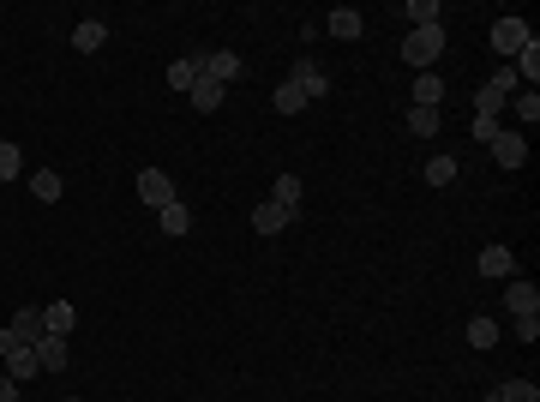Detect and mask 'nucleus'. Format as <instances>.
I'll return each mask as SVG.
<instances>
[{"label":"nucleus","mask_w":540,"mask_h":402,"mask_svg":"<svg viewBox=\"0 0 540 402\" xmlns=\"http://www.w3.org/2000/svg\"><path fill=\"white\" fill-rule=\"evenodd\" d=\"M444 55V24H426V30H408L402 37V61L415 73H433V61Z\"/></svg>","instance_id":"f257e3e1"},{"label":"nucleus","mask_w":540,"mask_h":402,"mask_svg":"<svg viewBox=\"0 0 540 402\" xmlns=\"http://www.w3.org/2000/svg\"><path fill=\"white\" fill-rule=\"evenodd\" d=\"M510 90H517V73H510V66H493V79L475 90V115H504Z\"/></svg>","instance_id":"f03ea898"},{"label":"nucleus","mask_w":540,"mask_h":402,"mask_svg":"<svg viewBox=\"0 0 540 402\" xmlns=\"http://www.w3.org/2000/svg\"><path fill=\"white\" fill-rule=\"evenodd\" d=\"M199 73H204V79H217L222 90H228L235 79H246V66H240V55H228V48H217V55H199Z\"/></svg>","instance_id":"7ed1b4c3"},{"label":"nucleus","mask_w":540,"mask_h":402,"mask_svg":"<svg viewBox=\"0 0 540 402\" xmlns=\"http://www.w3.org/2000/svg\"><path fill=\"white\" fill-rule=\"evenodd\" d=\"M37 366H42V372H66V366H73V348H66V337L42 330V337H37Z\"/></svg>","instance_id":"20e7f679"},{"label":"nucleus","mask_w":540,"mask_h":402,"mask_svg":"<svg viewBox=\"0 0 540 402\" xmlns=\"http://www.w3.org/2000/svg\"><path fill=\"white\" fill-rule=\"evenodd\" d=\"M139 199L150 204V210H168V204H175V181H168L162 168H144L139 175Z\"/></svg>","instance_id":"39448f33"},{"label":"nucleus","mask_w":540,"mask_h":402,"mask_svg":"<svg viewBox=\"0 0 540 402\" xmlns=\"http://www.w3.org/2000/svg\"><path fill=\"white\" fill-rule=\"evenodd\" d=\"M486 150H493V162H499V168H522V162H528V139H522V133H499Z\"/></svg>","instance_id":"423d86ee"},{"label":"nucleus","mask_w":540,"mask_h":402,"mask_svg":"<svg viewBox=\"0 0 540 402\" xmlns=\"http://www.w3.org/2000/svg\"><path fill=\"white\" fill-rule=\"evenodd\" d=\"M528 37H535V30H528V19H499V24H493V48H499V55H517Z\"/></svg>","instance_id":"0eeeda50"},{"label":"nucleus","mask_w":540,"mask_h":402,"mask_svg":"<svg viewBox=\"0 0 540 402\" xmlns=\"http://www.w3.org/2000/svg\"><path fill=\"white\" fill-rule=\"evenodd\" d=\"M6 330H13V337H19L24 348H37V337H42V306H19V312H13V324H6Z\"/></svg>","instance_id":"6e6552de"},{"label":"nucleus","mask_w":540,"mask_h":402,"mask_svg":"<svg viewBox=\"0 0 540 402\" xmlns=\"http://www.w3.org/2000/svg\"><path fill=\"white\" fill-rule=\"evenodd\" d=\"M288 222H295V210H282L277 199H264L259 210H253V228H259V235H282Z\"/></svg>","instance_id":"1a4fd4ad"},{"label":"nucleus","mask_w":540,"mask_h":402,"mask_svg":"<svg viewBox=\"0 0 540 402\" xmlns=\"http://www.w3.org/2000/svg\"><path fill=\"white\" fill-rule=\"evenodd\" d=\"M288 79H295L300 90H306V102H319L324 90H330V79L319 73V61H295V73H288Z\"/></svg>","instance_id":"9d476101"},{"label":"nucleus","mask_w":540,"mask_h":402,"mask_svg":"<svg viewBox=\"0 0 540 402\" xmlns=\"http://www.w3.org/2000/svg\"><path fill=\"white\" fill-rule=\"evenodd\" d=\"M324 30H330V37H342V42H355L360 30H366V19H360L355 6H337V13L324 19Z\"/></svg>","instance_id":"9b49d317"},{"label":"nucleus","mask_w":540,"mask_h":402,"mask_svg":"<svg viewBox=\"0 0 540 402\" xmlns=\"http://www.w3.org/2000/svg\"><path fill=\"white\" fill-rule=\"evenodd\" d=\"M504 108H510V115H517L522 126H535V121H540V90H528V84H517V90H510V102H504Z\"/></svg>","instance_id":"f8f14e48"},{"label":"nucleus","mask_w":540,"mask_h":402,"mask_svg":"<svg viewBox=\"0 0 540 402\" xmlns=\"http://www.w3.org/2000/svg\"><path fill=\"white\" fill-rule=\"evenodd\" d=\"M186 97H193V108H199V115H217V108H222V97H228V90H222L217 79H204V73H199V84H193Z\"/></svg>","instance_id":"ddd939ff"},{"label":"nucleus","mask_w":540,"mask_h":402,"mask_svg":"<svg viewBox=\"0 0 540 402\" xmlns=\"http://www.w3.org/2000/svg\"><path fill=\"white\" fill-rule=\"evenodd\" d=\"M517 270V259H510V246H480V277H510Z\"/></svg>","instance_id":"4468645a"},{"label":"nucleus","mask_w":540,"mask_h":402,"mask_svg":"<svg viewBox=\"0 0 540 402\" xmlns=\"http://www.w3.org/2000/svg\"><path fill=\"white\" fill-rule=\"evenodd\" d=\"M415 108H444V79L439 73H415Z\"/></svg>","instance_id":"2eb2a0df"},{"label":"nucleus","mask_w":540,"mask_h":402,"mask_svg":"<svg viewBox=\"0 0 540 402\" xmlns=\"http://www.w3.org/2000/svg\"><path fill=\"white\" fill-rule=\"evenodd\" d=\"M504 306H510V312H540V288L535 282H510V288H504Z\"/></svg>","instance_id":"dca6fc26"},{"label":"nucleus","mask_w":540,"mask_h":402,"mask_svg":"<svg viewBox=\"0 0 540 402\" xmlns=\"http://www.w3.org/2000/svg\"><path fill=\"white\" fill-rule=\"evenodd\" d=\"M102 42H108V24L102 19H84L79 30H73V48H79V55H97Z\"/></svg>","instance_id":"f3484780"},{"label":"nucleus","mask_w":540,"mask_h":402,"mask_svg":"<svg viewBox=\"0 0 540 402\" xmlns=\"http://www.w3.org/2000/svg\"><path fill=\"white\" fill-rule=\"evenodd\" d=\"M42 366H37V348H13V355H6V379L13 384H24V379H37Z\"/></svg>","instance_id":"a211bd4d"},{"label":"nucleus","mask_w":540,"mask_h":402,"mask_svg":"<svg viewBox=\"0 0 540 402\" xmlns=\"http://www.w3.org/2000/svg\"><path fill=\"white\" fill-rule=\"evenodd\" d=\"M162 235H168V241H180V235H193V210H186V204H168V210H162Z\"/></svg>","instance_id":"6ab92c4d"},{"label":"nucleus","mask_w":540,"mask_h":402,"mask_svg":"<svg viewBox=\"0 0 540 402\" xmlns=\"http://www.w3.org/2000/svg\"><path fill=\"white\" fill-rule=\"evenodd\" d=\"M30 192H37V199H42V204H55V199H60V192H66V181H60L55 168H37V175H30Z\"/></svg>","instance_id":"aec40b11"},{"label":"nucleus","mask_w":540,"mask_h":402,"mask_svg":"<svg viewBox=\"0 0 540 402\" xmlns=\"http://www.w3.org/2000/svg\"><path fill=\"white\" fill-rule=\"evenodd\" d=\"M439 126H444L439 108H408V133H415V139H433Z\"/></svg>","instance_id":"412c9836"},{"label":"nucleus","mask_w":540,"mask_h":402,"mask_svg":"<svg viewBox=\"0 0 540 402\" xmlns=\"http://www.w3.org/2000/svg\"><path fill=\"white\" fill-rule=\"evenodd\" d=\"M499 402H540V384L535 379H504L499 384Z\"/></svg>","instance_id":"4be33fe9"},{"label":"nucleus","mask_w":540,"mask_h":402,"mask_svg":"<svg viewBox=\"0 0 540 402\" xmlns=\"http://www.w3.org/2000/svg\"><path fill=\"white\" fill-rule=\"evenodd\" d=\"M300 108H306V90L295 79H282L277 84V115H300Z\"/></svg>","instance_id":"5701e85b"},{"label":"nucleus","mask_w":540,"mask_h":402,"mask_svg":"<svg viewBox=\"0 0 540 402\" xmlns=\"http://www.w3.org/2000/svg\"><path fill=\"white\" fill-rule=\"evenodd\" d=\"M24 175V150L13 139H0V181H19Z\"/></svg>","instance_id":"b1692460"},{"label":"nucleus","mask_w":540,"mask_h":402,"mask_svg":"<svg viewBox=\"0 0 540 402\" xmlns=\"http://www.w3.org/2000/svg\"><path fill=\"white\" fill-rule=\"evenodd\" d=\"M42 330H55V337H66V330H73V306H66V301L42 306Z\"/></svg>","instance_id":"393cba45"},{"label":"nucleus","mask_w":540,"mask_h":402,"mask_svg":"<svg viewBox=\"0 0 540 402\" xmlns=\"http://www.w3.org/2000/svg\"><path fill=\"white\" fill-rule=\"evenodd\" d=\"M193 84H199V55H193V61H175V66H168V90H193Z\"/></svg>","instance_id":"a878e982"},{"label":"nucleus","mask_w":540,"mask_h":402,"mask_svg":"<svg viewBox=\"0 0 540 402\" xmlns=\"http://www.w3.org/2000/svg\"><path fill=\"white\" fill-rule=\"evenodd\" d=\"M402 13L415 19V30H426V24H439V19H444V13H439V0H408Z\"/></svg>","instance_id":"bb28decb"},{"label":"nucleus","mask_w":540,"mask_h":402,"mask_svg":"<svg viewBox=\"0 0 540 402\" xmlns=\"http://www.w3.org/2000/svg\"><path fill=\"white\" fill-rule=\"evenodd\" d=\"M499 337H504L499 319H475V324H468V342H475V348H493Z\"/></svg>","instance_id":"cd10ccee"},{"label":"nucleus","mask_w":540,"mask_h":402,"mask_svg":"<svg viewBox=\"0 0 540 402\" xmlns=\"http://www.w3.org/2000/svg\"><path fill=\"white\" fill-rule=\"evenodd\" d=\"M270 199H277L282 210H295V204H300V181H295V175H277V186H270Z\"/></svg>","instance_id":"c85d7f7f"},{"label":"nucleus","mask_w":540,"mask_h":402,"mask_svg":"<svg viewBox=\"0 0 540 402\" xmlns=\"http://www.w3.org/2000/svg\"><path fill=\"white\" fill-rule=\"evenodd\" d=\"M426 181L450 186V181H457V157H433V162H426Z\"/></svg>","instance_id":"c756f323"},{"label":"nucleus","mask_w":540,"mask_h":402,"mask_svg":"<svg viewBox=\"0 0 540 402\" xmlns=\"http://www.w3.org/2000/svg\"><path fill=\"white\" fill-rule=\"evenodd\" d=\"M468 133H475V144H493L504 126H499V115H475V126H468Z\"/></svg>","instance_id":"7c9ffc66"},{"label":"nucleus","mask_w":540,"mask_h":402,"mask_svg":"<svg viewBox=\"0 0 540 402\" xmlns=\"http://www.w3.org/2000/svg\"><path fill=\"white\" fill-rule=\"evenodd\" d=\"M517 337H522V342L540 337V312H522V319H517Z\"/></svg>","instance_id":"2f4dec72"},{"label":"nucleus","mask_w":540,"mask_h":402,"mask_svg":"<svg viewBox=\"0 0 540 402\" xmlns=\"http://www.w3.org/2000/svg\"><path fill=\"white\" fill-rule=\"evenodd\" d=\"M13 348H24V342L13 337V330H0V361H6V355H13Z\"/></svg>","instance_id":"473e14b6"},{"label":"nucleus","mask_w":540,"mask_h":402,"mask_svg":"<svg viewBox=\"0 0 540 402\" xmlns=\"http://www.w3.org/2000/svg\"><path fill=\"white\" fill-rule=\"evenodd\" d=\"M0 402H19V384L6 379V372H0Z\"/></svg>","instance_id":"72a5a7b5"},{"label":"nucleus","mask_w":540,"mask_h":402,"mask_svg":"<svg viewBox=\"0 0 540 402\" xmlns=\"http://www.w3.org/2000/svg\"><path fill=\"white\" fill-rule=\"evenodd\" d=\"M66 402H79V397H66Z\"/></svg>","instance_id":"f704fd0d"}]
</instances>
